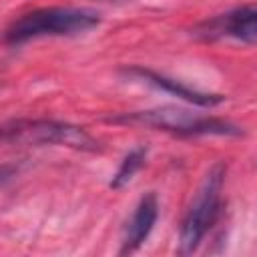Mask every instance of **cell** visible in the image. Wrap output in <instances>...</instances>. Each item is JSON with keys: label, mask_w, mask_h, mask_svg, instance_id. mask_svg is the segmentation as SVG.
<instances>
[{"label": "cell", "mask_w": 257, "mask_h": 257, "mask_svg": "<svg viewBox=\"0 0 257 257\" xmlns=\"http://www.w3.org/2000/svg\"><path fill=\"white\" fill-rule=\"evenodd\" d=\"M100 24V14L80 6H48L36 8L12 20L4 30V44H24L46 36H78Z\"/></svg>", "instance_id": "obj_1"}, {"label": "cell", "mask_w": 257, "mask_h": 257, "mask_svg": "<svg viewBox=\"0 0 257 257\" xmlns=\"http://www.w3.org/2000/svg\"><path fill=\"white\" fill-rule=\"evenodd\" d=\"M114 124H133L163 131L175 137H241L243 128L219 116H205L181 106H157L135 112H120L106 118Z\"/></svg>", "instance_id": "obj_2"}, {"label": "cell", "mask_w": 257, "mask_h": 257, "mask_svg": "<svg viewBox=\"0 0 257 257\" xmlns=\"http://www.w3.org/2000/svg\"><path fill=\"white\" fill-rule=\"evenodd\" d=\"M0 145L4 147H66L96 153L100 143L82 126L54 118H12L0 124Z\"/></svg>", "instance_id": "obj_3"}, {"label": "cell", "mask_w": 257, "mask_h": 257, "mask_svg": "<svg viewBox=\"0 0 257 257\" xmlns=\"http://www.w3.org/2000/svg\"><path fill=\"white\" fill-rule=\"evenodd\" d=\"M225 173H227L225 163H215L207 171L199 191L195 193L193 203L189 205L183 217L179 231V247H177L179 255L195 253L201 241L205 239V235L209 233V229L217 223L221 215V193L225 185Z\"/></svg>", "instance_id": "obj_4"}, {"label": "cell", "mask_w": 257, "mask_h": 257, "mask_svg": "<svg viewBox=\"0 0 257 257\" xmlns=\"http://www.w3.org/2000/svg\"><path fill=\"white\" fill-rule=\"evenodd\" d=\"M257 10L253 4H245L239 8H233L225 14L213 16L209 20H203L193 28V34L203 40H217V38H235L249 46L255 44L257 28H255Z\"/></svg>", "instance_id": "obj_5"}, {"label": "cell", "mask_w": 257, "mask_h": 257, "mask_svg": "<svg viewBox=\"0 0 257 257\" xmlns=\"http://www.w3.org/2000/svg\"><path fill=\"white\" fill-rule=\"evenodd\" d=\"M126 78H133V80H139V82H145L149 86H155L159 90H165L169 94H175L177 98L189 102V104H195V106H201V108H213V106H219L227 100V96L223 94H215V92H205V90H199V88H193V86H187L183 84L181 80H175L171 76H165V74H159L151 68H143V66H124L120 70Z\"/></svg>", "instance_id": "obj_6"}, {"label": "cell", "mask_w": 257, "mask_h": 257, "mask_svg": "<svg viewBox=\"0 0 257 257\" xmlns=\"http://www.w3.org/2000/svg\"><path fill=\"white\" fill-rule=\"evenodd\" d=\"M157 217H159V199L151 191V193L143 195L141 201L137 203V207L124 227L118 255H131V253L139 251L143 247V243L149 239V235L157 223Z\"/></svg>", "instance_id": "obj_7"}, {"label": "cell", "mask_w": 257, "mask_h": 257, "mask_svg": "<svg viewBox=\"0 0 257 257\" xmlns=\"http://www.w3.org/2000/svg\"><path fill=\"white\" fill-rule=\"evenodd\" d=\"M145 161H147V147H135L133 151H128V155H124L116 173L110 179V189L118 191V189L126 187L133 181V177L143 169Z\"/></svg>", "instance_id": "obj_8"}]
</instances>
